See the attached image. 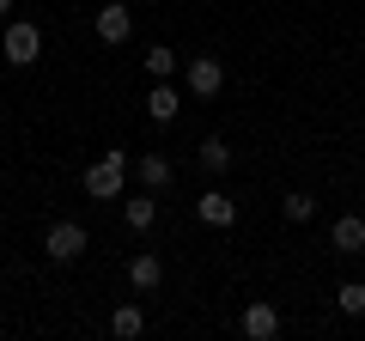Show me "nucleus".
Here are the masks:
<instances>
[{
	"instance_id": "17",
	"label": "nucleus",
	"mask_w": 365,
	"mask_h": 341,
	"mask_svg": "<svg viewBox=\"0 0 365 341\" xmlns=\"http://www.w3.org/2000/svg\"><path fill=\"white\" fill-rule=\"evenodd\" d=\"M311 213H317V195H304V189H299V195H287V220H311Z\"/></svg>"
},
{
	"instance_id": "2",
	"label": "nucleus",
	"mask_w": 365,
	"mask_h": 341,
	"mask_svg": "<svg viewBox=\"0 0 365 341\" xmlns=\"http://www.w3.org/2000/svg\"><path fill=\"white\" fill-rule=\"evenodd\" d=\"M0 55H6L13 67H31V61L43 55V31L31 25V19H13V25H6V37H0Z\"/></svg>"
},
{
	"instance_id": "11",
	"label": "nucleus",
	"mask_w": 365,
	"mask_h": 341,
	"mask_svg": "<svg viewBox=\"0 0 365 341\" xmlns=\"http://www.w3.org/2000/svg\"><path fill=\"white\" fill-rule=\"evenodd\" d=\"M177 110H182V92H177V86H153V92H146V116H153V122H170Z\"/></svg>"
},
{
	"instance_id": "18",
	"label": "nucleus",
	"mask_w": 365,
	"mask_h": 341,
	"mask_svg": "<svg viewBox=\"0 0 365 341\" xmlns=\"http://www.w3.org/2000/svg\"><path fill=\"white\" fill-rule=\"evenodd\" d=\"M6 13H13V0H0V19H6Z\"/></svg>"
},
{
	"instance_id": "16",
	"label": "nucleus",
	"mask_w": 365,
	"mask_h": 341,
	"mask_svg": "<svg viewBox=\"0 0 365 341\" xmlns=\"http://www.w3.org/2000/svg\"><path fill=\"white\" fill-rule=\"evenodd\" d=\"M146 73H153V79H170V73H177V49H146Z\"/></svg>"
},
{
	"instance_id": "9",
	"label": "nucleus",
	"mask_w": 365,
	"mask_h": 341,
	"mask_svg": "<svg viewBox=\"0 0 365 341\" xmlns=\"http://www.w3.org/2000/svg\"><path fill=\"white\" fill-rule=\"evenodd\" d=\"M244 335H250V341L280 335V311H274V305H250V311H244Z\"/></svg>"
},
{
	"instance_id": "14",
	"label": "nucleus",
	"mask_w": 365,
	"mask_h": 341,
	"mask_svg": "<svg viewBox=\"0 0 365 341\" xmlns=\"http://www.w3.org/2000/svg\"><path fill=\"white\" fill-rule=\"evenodd\" d=\"M201 165L207 170H232V146H225L220 134H207V141H201Z\"/></svg>"
},
{
	"instance_id": "3",
	"label": "nucleus",
	"mask_w": 365,
	"mask_h": 341,
	"mask_svg": "<svg viewBox=\"0 0 365 341\" xmlns=\"http://www.w3.org/2000/svg\"><path fill=\"white\" fill-rule=\"evenodd\" d=\"M86 225H73V220H55L49 232H43V256L49 263H73V256H86Z\"/></svg>"
},
{
	"instance_id": "4",
	"label": "nucleus",
	"mask_w": 365,
	"mask_h": 341,
	"mask_svg": "<svg viewBox=\"0 0 365 341\" xmlns=\"http://www.w3.org/2000/svg\"><path fill=\"white\" fill-rule=\"evenodd\" d=\"M182 86H189V98H220V92H225L220 55H195V61L182 67Z\"/></svg>"
},
{
	"instance_id": "10",
	"label": "nucleus",
	"mask_w": 365,
	"mask_h": 341,
	"mask_svg": "<svg viewBox=\"0 0 365 341\" xmlns=\"http://www.w3.org/2000/svg\"><path fill=\"white\" fill-rule=\"evenodd\" d=\"M195 213H201V220H207V225H220V232H225V225L237 220V201L213 189V195H201V201H195Z\"/></svg>"
},
{
	"instance_id": "8",
	"label": "nucleus",
	"mask_w": 365,
	"mask_h": 341,
	"mask_svg": "<svg viewBox=\"0 0 365 341\" xmlns=\"http://www.w3.org/2000/svg\"><path fill=\"white\" fill-rule=\"evenodd\" d=\"M122 225H128V232H153L158 225V201L153 195H128L122 201Z\"/></svg>"
},
{
	"instance_id": "5",
	"label": "nucleus",
	"mask_w": 365,
	"mask_h": 341,
	"mask_svg": "<svg viewBox=\"0 0 365 341\" xmlns=\"http://www.w3.org/2000/svg\"><path fill=\"white\" fill-rule=\"evenodd\" d=\"M98 37H104V43H128V37H134V13H128V0H110L104 13H98Z\"/></svg>"
},
{
	"instance_id": "6",
	"label": "nucleus",
	"mask_w": 365,
	"mask_h": 341,
	"mask_svg": "<svg viewBox=\"0 0 365 341\" xmlns=\"http://www.w3.org/2000/svg\"><path fill=\"white\" fill-rule=\"evenodd\" d=\"M329 244H335V256H359V250H365V220H359V213H347V220H335V232H329Z\"/></svg>"
},
{
	"instance_id": "13",
	"label": "nucleus",
	"mask_w": 365,
	"mask_h": 341,
	"mask_svg": "<svg viewBox=\"0 0 365 341\" xmlns=\"http://www.w3.org/2000/svg\"><path fill=\"white\" fill-rule=\"evenodd\" d=\"M140 329H146V311H140V305H116V311H110V335L128 341V335H140Z\"/></svg>"
},
{
	"instance_id": "15",
	"label": "nucleus",
	"mask_w": 365,
	"mask_h": 341,
	"mask_svg": "<svg viewBox=\"0 0 365 341\" xmlns=\"http://www.w3.org/2000/svg\"><path fill=\"white\" fill-rule=\"evenodd\" d=\"M335 305L347 317H365V280H347V287H335Z\"/></svg>"
},
{
	"instance_id": "1",
	"label": "nucleus",
	"mask_w": 365,
	"mask_h": 341,
	"mask_svg": "<svg viewBox=\"0 0 365 341\" xmlns=\"http://www.w3.org/2000/svg\"><path fill=\"white\" fill-rule=\"evenodd\" d=\"M122 177H128V153L110 146L98 165H86V195H91V201H116V195H122Z\"/></svg>"
},
{
	"instance_id": "12",
	"label": "nucleus",
	"mask_w": 365,
	"mask_h": 341,
	"mask_svg": "<svg viewBox=\"0 0 365 341\" xmlns=\"http://www.w3.org/2000/svg\"><path fill=\"white\" fill-rule=\"evenodd\" d=\"M158 280H165V263H158V256H134L128 263V287L134 292H153Z\"/></svg>"
},
{
	"instance_id": "7",
	"label": "nucleus",
	"mask_w": 365,
	"mask_h": 341,
	"mask_svg": "<svg viewBox=\"0 0 365 341\" xmlns=\"http://www.w3.org/2000/svg\"><path fill=\"white\" fill-rule=\"evenodd\" d=\"M134 177H140V189H170V158L165 153H146V158H134Z\"/></svg>"
}]
</instances>
